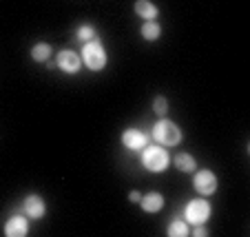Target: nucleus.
Returning a JSON list of instances; mask_svg holds the SVG:
<instances>
[{
	"mask_svg": "<svg viewBox=\"0 0 250 237\" xmlns=\"http://www.w3.org/2000/svg\"><path fill=\"white\" fill-rule=\"evenodd\" d=\"M142 164L151 173H162L168 169L170 155L162 144H146V147L142 149Z\"/></svg>",
	"mask_w": 250,
	"mask_h": 237,
	"instance_id": "nucleus-1",
	"label": "nucleus"
},
{
	"mask_svg": "<svg viewBox=\"0 0 250 237\" xmlns=\"http://www.w3.org/2000/svg\"><path fill=\"white\" fill-rule=\"evenodd\" d=\"M80 58L91 71H102L104 66H106V49H104V44L95 38L89 40V43H84Z\"/></svg>",
	"mask_w": 250,
	"mask_h": 237,
	"instance_id": "nucleus-2",
	"label": "nucleus"
},
{
	"mask_svg": "<svg viewBox=\"0 0 250 237\" xmlns=\"http://www.w3.org/2000/svg\"><path fill=\"white\" fill-rule=\"evenodd\" d=\"M151 135H153V140H155L157 144H162V147H175V144L182 142V129L177 127L175 122L164 120V118L153 127Z\"/></svg>",
	"mask_w": 250,
	"mask_h": 237,
	"instance_id": "nucleus-3",
	"label": "nucleus"
},
{
	"mask_svg": "<svg viewBox=\"0 0 250 237\" xmlns=\"http://www.w3.org/2000/svg\"><path fill=\"white\" fill-rule=\"evenodd\" d=\"M184 217L188 224H204L210 217V204H208V199H190L188 204H186Z\"/></svg>",
	"mask_w": 250,
	"mask_h": 237,
	"instance_id": "nucleus-4",
	"label": "nucleus"
},
{
	"mask_svg": "<svg viewBox=\"0 0 250 237\" xmlns=\"http://www.w3.org/2000/svg\"><path fill=\"white\" fill-rule=\"evenodd\" d=\"M193 186L199 195H212L217 191L219 182H217V175H215V173L204 169V171H197V175H195V180H193Z\"/></svg>",
	"mask_w": 250,
	"mask_h": 237,
	"instance_id": "nucleus-5",
	"label": "nucleus"
},
{
	"mask_svg": "<svg viewBox=\"0 0 250 237\" xmlns=\"http://www.w3.org/2000/svg\"><path fill=\"white\" fill-rule=\"evenodd\" d=\"M56 65L60 66L64 73H78L82 66V58H80V53L71 51V49H64V51L58 53Z\"/></svg>",
	"mask_w": 250,
	"mask_h": 237,
	"instance_id": "nucleus-6",
	"label": "nucleus"
},
{
	"mask_svg": "<svg viewBox=\"0 0 250 237\" xmlns=\"http://www.w3.org/2000/svg\"><path fill=\"white\" fill-rule=\"evenodd\" d=\"M122 144L131 151H142V149L148 144V135L140 129H126L122 133Z\"/></svg>",
	"mask_w": 250,
	"mask_h": 237,
	"instance_id": "nucleus-7",
	"label": "nucleus"
},
{
	"mask_svg": "<svg viewBox=\"0 0 250 237\" xmlns=\"http://www.w3.org/2000/svg\"><path fill=\"white\" fill-rule=\"evenodd\" d=\"M22 211L29 215V217L40 219V217H44V213H47V204H44V199L40 197V195H27L22 202Z\"/></svg>",
	"mask_w": 250,
	"mask_h": 237,
	"instance_id": "nucleus-8",
	"label": "nucleus"
},
{
	"mask_svg": "<svg viewBox=\"0 0 250 237\" xmlns=\"http://www.w3.org/2000/svg\"><path fill=\"white\" fill-rule=\"evenodd\" d=\"M29 233V222L24 215H11L5 222V235L7 237H24Z\"/></svg>",
	"mask_w": 250,
	"mask_h": 237,
	"instance_id": "nucleus-9",
	"label": "nucleus"
},
{
	"mask_svg": "<svg viewBox=\"0 0 250 237\" xmlns=\"http://www.w3.org/2000/svg\"><path fill=\"white\" fill-rule=\"evenodd\" d=\"M140 204L146 213H160V211L164 209V197H162V193H155V191H153V193L144 195V197L140 199Z\"/></svg>",
	"mask_w": 250,
	"mask_h": 237,
	"instance_id": "nucleus-10",
	"label": "nucleus"
},
{
	"mask_svg": "<svg viewBox=\"0 0 250 237\" xmlns=\"http://www.w3.org/2000/svg\"><path fill=\"white\" fill-rule=\"evenodd\" d=\"M135 14L140 18H146V20H155L160 16V7L153 5L151 0H137L135 2Z\"/></svg>",
	"mask_w": 250,
	"mask_h": 237,
	"instance_id": "nucleus-11",
	"label": "nucleus"
},
{
	"mask_svg": "<svg viewBox=\"0 0 250 237\" xmlns=\"http://www.w3.org/2000/svg\"><path fill=\"white\" fill-rule=\"evenodd\" d=\"M175 166L184 173H193L197 169V162H195V157L190 153H180V155L175 157Z\"/></svg>",
	"mask_w": 250,
	"mask_h": 237,
	"instance_id": "nucleus-12",
	"label": "nucleus"
},
{
	"mask_svg": "<svg viewBox=\"0 0 250 237\" xmlns=\"http://www.w3.org/2000/svg\"><path fill=\"white\" fill-rule=\"evenodd\" d=\"M51 53H53V49H51L49 43H38V44H33L31 47V58L36 62H47Z\"/></svg>",
	"mask_w": 250,
	"mask_h": 237,
	"instance_id": "nucleus-13",
	"label": "nucleus"
},
{
	"mask_svg": "<svg viewBox=\"0 0 250 237\" xmlns=\"http://www.w3.org/2000/svg\"><path fill=\"white\" fill-rule=\"evenodd\" d=\"M142 36H144V40L153 43V40H157L162 36V27L155 22V20H146V22L142 24Z\"/></svg>",
	"mask_w": 250,
	"mask_h": 237,
	"instance_id": "nucleus-14",
	"label": "nucleus"
},
{
	"mask_svg": "<svg viewBox=\"0 0 250 237\" xmlns=\"http://www.w3.org/2000/svg\"><path fill=\"white\" fill-rule=\"evenodd\" d=\"M168 237H186L188 235V224L184 222V219H175V222H170V226H168Z\"/></svg>",
	"mask_w": 250,
	"mask_h": 237,
	"instance_id": "nucleus-15",
	"label": "nucleus"
},
{
	"mask_svg": "<svg viewBox=\"0 0 250 237\" xmlns=\"http://www.w3.org/2000/svg\"><path fill=\"white\" fill-rule=\"evenodd\" d=\"M153 111H155V115H160V118H164L166 111H168V100L162 98V95H157L155 102H153Z\"/></svg>",
	"mask_w": 250,
	"mask_h": 237,
	"instance_id": "nucleus-16",
	"label": "nucleus"
},
{
	"mask_svg": "<svg viewBox=\"0 0 250 237\" xmlns=\"http://www.w3.org/2000/svg\"><path fill=\"white\" fill-rule=\"evenodd\" d=\"M76 36L82 40V43H89V40H93V36H95V29L91 27V24H82V27L78 29V33H76Z\"/></svg>",
	"mask_w": 250,
	"mask_h": 237,
	"instance_id": "nucleus-17",
	"label": "nucleus"
},
{
	"mask_svg": "<svg viewBox=\"0 0 250 237\" xmlns=\"http://www.w3.org/2000/svg\"><path fill=\"white\" fill-rule=\"evenodd\" d=\"M190 233H193L195 237H197V235H199V237H206V235H208V231L202 226V224H195V231H190Z\"/></svg>",
	"mask_w": 250,
	"mask_h": 237,
	"instance_id": "nucleus-18",
	"label": "nucleus"
},
{
	"mask_svg": "<svg viewBox=\"0 0 250 237\" xmlns=\"http://www.w3.org/2000/svg\"><path fill=\"white\" fill-rule=\"evenodd\" d=\"M128 199H131L133 204H140V199H142V193H140V191H131V193H128Z\"/></svg>",
	"mask_w": 250,
	"mask_h": 237,
	"instance_id": "nucleus-19",
	"label": "nucleus"
}]
</instances>
